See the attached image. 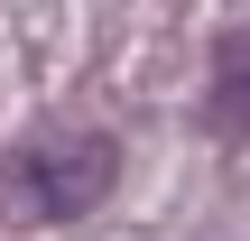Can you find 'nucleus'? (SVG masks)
<instances>
[{"label":"nucleus","mask_w":250,"mask_h":241,"mask_svg":"<svg viewBox=\"0 0 250 241\" xmlns=\"http://www.w3.org/2000/svg\"><path fill=\"white\" fill-rule=\"evenodd\" d=\"M121 176V149L102 130H56V139H28L0 158V214L9 223H74L111 195Z\"/></svg>","instance_id":"f257e3e1"}]
</instances>
